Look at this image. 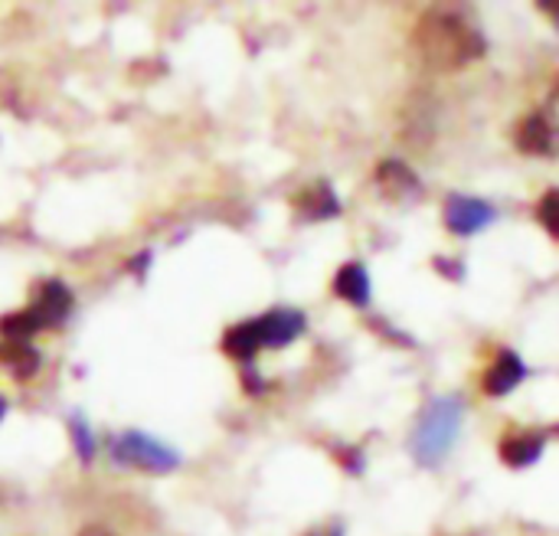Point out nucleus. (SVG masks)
<instances>
[{
    "mask_svg": "<svg viewBox=\"0 0 559 536\" xmlns=\"http://www.w3.org/2000/svg\"><path fill=\"white\" fill-rule=\"evenodd\" d=\"M495 216H498L495 206L485 200H475V196H449V203H445V226L455 236H475L485 226H491Z\"/></svg>",
    "mask_w": 559,
    "mask_h": 536,
    "instance_id": "obj_4",
    "label": "nucleus"
},
{
    "mask_svg": "<svg viewBox=\"0 0 559 536\" xmlns=\"http://www.w3.org/2000/svg\"><path fill=\"white\" fill-rule=\"evenodd\" d=\"M298 213H305L308 219H331L341 213V203L334 196V190L328 183H318V187H308L301 196H298Z\"/></svg>",
    "mask_w": 559,
    "mask_h": 536,
    "instance_id": "obj_12",
    "label": "nucleus"
},
{
    "mask_svg": "<svg viewBox=\"0 0 559 536\" xmlns=\"http://www.w3.org/2000/svg\"><path fill=\"white\" fill-rule=\"evenodd\" d=\"M518 147L524 154H554L557 151V131L550 128V121L544 115H531L518 128Z\"/></svg>",
    "mask_w": 559,
    "mask_h": 536,
    "instance_id": "obj_8",
    "label": "nucleus"
},
{
    "mask_svg": "<svg viewBox=\"0 0 559 536\" xmlns=\"http://www.w3.org/2000/svg\"><path fill=\"white\" fill-rule=\"evenodd\" d=\"M3 413H7V403H3V396H0V419H3Z\"/></svg>",
    "mask_w": 559,
    "mask_h": 536,
    "instance_id": "obj_20",
    "label": "nucleus"
},
{
    "mask_svg": "<svg viewBox=\"0 0 559 536\" xmlns=\"http://www.w3.org/2000/svg\"><path fill=\"white\" fill-rule=\"evenodd\" d=\"M324 536H341V531H331V534H324Z\"/></svg>",
    "mask_w": 559,
    "mask_h": 536,
    "instance_id": "obj_21",
    "label": "nucleus"
},
{
    "mask_svg": "<svg viewBox=\"0 0 559 536\" xmlns=\"http://www.w3.org/2000/svg\"><path fill=\"white\" fill-rule=\"evenodd\" d=\"M36 331H43L39 327V321H36V314L26 308V311H16V314H7L3 321H0V334L7 337V341H26V337H33Z\"/></svg>",
    "mask_w": 559,
    "mask_h": 536,
    "instance_id": "obj_15",
    "label": "nucleus"
},
{
    "mask_svg": "<svg viewBox=\"0 0 559 536\" xmlns=\"http://www.w3.org/2000/svg\"><path fill=\"white\" fill-rule=\"evenodd\" d=\"M255 324H259V334H262V347H285L305 331V314L278 308V311H269L265 318H259Z\"/></svg>",
    "mask_w": 559,
    "mask_h": 536,
    "instance_id": "obj_5",
    "label": "nucleus"
},
{
    "mask_svg": "<svg viewBox=\"0 0 559 536\" xmlns=\"http://www.w3.org/2000/svg\"><path fill=\"white\" fill-rule=\"evenodd\" d=\"M334 291H337L344 301L364 308V305L370 301V275H367V269H364L360 262H347V265L337 272V278H334Z\"/></svg>",
    "mask_w": 559,
    "mask_h": 536,
    "instance_id": "obj_10",
    "label": "nucleus"
},
{
    "mask_svg": "<svg viewBox=\"0 0 559 536\" xmlns=\"http://www.w3.org/2000/svg\"><path fill=\"white\" fill-rule=\"evenodd\" d=\"M223 350L236 360H252L259 350H262V334H259V324L255 321H246V324H236L226 331L223 337Z\"/></svg>",
    "mask_w": 559,
    "mask_h": 536,
    "instance_id": "obj_11",
    "label": "nucleus"
},
{
    "mask_svg": "<svg viewBox=\"0 0 559 536\" xmlns=\"http://www.w3.org/2000/svg\"><path fill=\"white\" fill-rule=\"evenodd\" d=\"M0 364H7L16 377H29L39 367V354L26 341H3L0 344Z\"/></svg>",
    "mask_w": 559,
    "mask_h": 536,
    "instance_id": "obj_13",
    "label": "nucleus"
},
{
    "mask_svg": "<svg viewBox=\"0 0 559 536\" xmlns=\"http://www.w3.org/2000/svg\"><path fill=\"white\" fill-rule=\"evenodd\" d=\"M377 180H380L383 187H390V190H400V193H416V190H419V180H416L413 170H409L406 164H400V160L380 164Z\"/></svg>",
    "mask_w": 559,
    "mask_h": 536,
    "instance_id": "obj_14",
    "label": "nucleus"
},
{
    "mask_svg": "<svg viewBox=\"0 0 559 536\" xmlns=\"http://www.w3.org/2000/svg\"><path fill=\"white\" fill-rule=\"evenodd\" d=\"M416 46L426 56V62L442 69L465 65L485 52V39L468 23L449 13H429L416 29Z\"/></svg>",
    "mask_w": 559,
    "mask_h": 536,
    "instance_id": "obj_1",
    "label": "nucleus"
},
{
    "mask_svg": "<svg viewBox=\"0 0 559 536\" xmlns=\"http://www.w3.org/2000/svg\"><path fill=\"white\" fill-rule=\"evenodd\" d=\"M111 455H115L121 465L144 468V472H170V468H177V455L167 452L164 445H157L154 439L141 436V432H124V436L111 445Z\"/></svg>",
    "mask_w": 559,
    "mask_h": 536,
    "instance_id": "obj_3",
    "label": "nucleus"
},
{
    "mask_svg": "<svg viewBox=\"0 0 559 536\" xmlns=\"http://www.w3.org/2000/svg\"><path fill=\"white\" fill-rule=\"evenodd\" d=\"M79 536H115L111 531H105V527H85Z\"/></svg>",
    "mask_w": 559,
    "mask_h": 536,
    "instance_id": "obj_19",
    "label": "nucleus"
},
{
    "mask_svg": "<svg viewBox=\"0 0 559 536\" xmlns=\"http://www.w3.org/2000/svg\"><path fill=\"white\" fill-rule=\"evenodd\" d=\"M436 269L442 272V275H449V278H465V269H462V262H452V259H436Z\"/></svg>",
    "mask_w": 559,
    "mask_h": 536,
    "instance_id": "obj_18",
    "label": "nucleus"
},
{
    "mask_svg": "<svg viewBox=\"0 0 559 536\" xmlns=\"http://www.w3.org/2000/svg\"><path fill=\"white\" fill-rule=\"evenodd\" d=\"M537 219L544 223V229L559 239V190H550V193H544V200H540V206H537Z\"/></svg>",
    "mask_w": 559,
    "mask_h": 536,
    "instance_id": "obj_16",
    "label": "nucleus"
},
{
    "mask_svg": "<svg viewBox=\"0 0 559 536\" xmlns=\"http://www.w3.org/2000/svg\"><path fill=\"white\" fill-rule=\"evenodd\" d=\"M462 403L452 400V396H442V400H432L419 422H416V432H413V455L419 465L426 468H436L445 462L459 429H462Z\"/></svg>",
    "mask_w": 559,
    "mask_h": 536,
    "instance_id": "obj_2",
    "label": "nucleus"
},
{
    "mask_svg": "<svg viewBox=\"0 0 559 536\" xmlns=\"http://www.w3.org/2000/svg\"><path fill=\"white\" fill-rule=\"evenodd\" d=\"M39 321V327H52V324H62L72 311V291L62 285V282H46L39 288V298L36 305L29 308Z\"/></svg>",
    "mask_w": 559,
    "mask_h": 536,
    "instance_id": "obj_7",
    "label": "nucleus"
},
{
    "mask_svg": "<svg viewBox=\"0 0 559 536\" xmlns=\"http://www.w3.org/2000/svg\"><path fill=\"white\" fill-rule=\"evenodd\" d=\"M72 439H75V449L82 452V458H92V436H88V429H85V422H72Z\"/></svg>",
    "mask_w": 559,
    "mask_h": 536,
    "instance_id": "obj_17",
    "label": "nucleus"
},
{
    "mask_svg": "<svg viewBox=\"0 0 559 536\" xmlns=\"http://www.w3.org/2000/svg\"><path fill=\"white\" fill-rule=\"evenodd\" d=\"M527 377V367H524V360L514 354V350H501L498 354V360L491 364V370L485 373V393L488 396H508L511 390H518L521 386V380Z\"/></svg>",
    "mask_w": 559,
    "mask_h": 536,
    "instance_id": "obj_6",
    "label": "nucleus"
},
{
    "mask_svg": "<svg viewBox=\"0 0 559 536\" xmlns=\"http://www.w3.org/2000/svg\"><path fill=\"white\" fill-rule=\"evenodd\" d=\"M544 455V436L540 432H524V436H508L501 442V458L511 468H527Z\"/></svg>",
    "mask_w": 559,
    "mask_h": 536,
    "instance_id": "obj_9",
    "label": "nucleus"
}]
</instances>
